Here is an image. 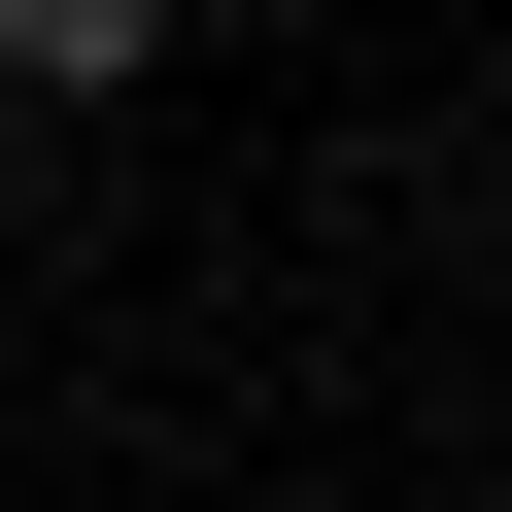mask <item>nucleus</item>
Returning <instances> with one entry per match:
<instances>
[{"label":"nucleus","mask_w":512,"mask_h":512,"mask_svg":"<svg viewBox=\"0 0 512 512\" xmlns=\"http://www.w3.org/2000/svg\"><path fill=\"white\" fill-rule=\"evenodd\" d=\"M0 69H35V103H137V69H171V0H0Z\"/></svg>","instance_id":"nucleus-1"}]
</instances>
